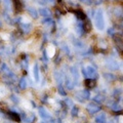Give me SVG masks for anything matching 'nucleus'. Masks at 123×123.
I'll return each mask as SVG.
<instances>
[{
    "mask_svg": "<svg viewBox=\"0 0 123 123\" xmlns=\"http://www.w3.org/2000/svg\"><path fill=\"white\" fill-rule=\"evenodd\" d=\"M75 13L77 14V17H78L79 18H81V20H84V18H85V14H84L81 10H79V9H78V10H76V11H75Z\"/></svg>",
    "mask_w": 123,
    "mask_h": 123,
    "instance_id": "7ed1b4c3",
    "label": "nucleus"
},
{
    "mask_svg": "<svg viewBox=\"0 0 123 123\" xmlns=\"http://www.w3.org/2000/svg\"><path fill=\"white\" fill-rule=\"evenodd\" d=\"M13 4H14V8L17 12H20L23 9V3L21 0H13Z\"/></svg>",
    "mask_w": 123,
    "mask_h": 123,
    "instance_id": "f257e3e1",
    "label": "nucleus"
},
{
    "mask_svg": "<svg viewBox=\"0 0 123 123\" xmlns=\"http://www.w3.org/2000/svg\"><path fill=\"white\" fill-rule=\"evenodd\" d=\"M84 84H85V86L87 88H92V87L95 86V81L94 80H92V79H87V80H85Z\"/></svg>",
    "mask_w": 123,
    "mask_h": 123,
    "instance_id": "f03ea898",
    "label": "nucleus"
},
{
    "mask_svg": "<svg viewBox=\"0 0 123 123\" xmlns=\"http://www.w3.org/2000/svg\"><path fill=\"white\" fill-rule=\"evenodd\" d=\"M10 116H11V117H12V119H13V120H14V121H18H18H20V117H18V115H17V114H11V115H10Z\"/></svg>",
    "mask_w": 123,
    "mask_h": 123,
    "instance_id": "39448f33",
    "label": "nucleus"
},
{
    "mask_svg": "<svg viewBox=\"0 0 123 123\" xmlns=\"http://www.w3.org/2000/svg\"><path fill=\"white\" fill-rule=\"evenodd\" d=\"M84 29H85L86 32H89V31L91 30V24L89 22H87L85 25H84Z\"/></svg>",
    "mask_w": 123,
    "mask_h": 123,
    "instance_id": "20e7f679",
    "label": "nucleus"
}]
</instances>
